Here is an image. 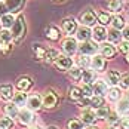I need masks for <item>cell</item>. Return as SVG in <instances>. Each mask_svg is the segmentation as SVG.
<instances>
[{"instance_id": "cell-20", "label": "cell", "mask_w": 129, "mask_h": 129, "mask_svg": "<svg viewBox=\"0 0 129 129\" xmlns=\"http://www.w3.org/2000/svg\"><path fill=\"white\" fill-rule=\"evenodd\" d=\"M101 52H103L104 56L110 58V56H113V55H114L116 49H114V46H113L111 43H104L103 46H101Z\"/></svg>"}, {"instance_id": "cell-19", "label": "cell", "mask_w": 129, "mask_h": 129, "mask_svg": "<svg viewBox=\"0 0 129 129\" xmlns=\"http://www.w3.org/2000/svg\"><path fill=\"white\" fill-rule=\"evenodd\" d=\"M117 113L122 114V116H126L129 113V100H123V101H119L117 105Z\"/></svg>"}, {"instance_id": "cell-14", "label": "cell", "mask_w": 129, "mask_h": 129, "mask_svg": "<svg viewBox=\"0 0 129 129\" xmlns=\"http://www.w3.org/2000/svg\"><path fill=\"white\" fill-rule=\"evenodd\" d=\"M104 65H105V61H104L103 55H95L92 58V61H90V67L93 70H103Z\"/></svg>"}, {"instance_id": "cell-36", "label": "cell", "mask_w": 129, "mask_h": 129, "mask_svg": "<svg viewBox=\"0 0 129 129\" xmlns=\"http://www.w3.org/2000/svg\"><path fill=\"white\" fill-rule=\"evenodd\" d=\"M89 104L93 105V107H96V108H98V107H103V96H96V95H95L93 98L89 100Z\"/></svg>"}, {"instance_id": "cell-54", "label": "cell", "mask_w": 129, "mask_h": 129, "mask_svg": "<svg viewBox=\"0 0 129 129\" xmlns=\"http://www.w3.org/2000/svg\"><path fill=\"white\" fill-rule=\"evenodd\" d=\"M0 27H2V24H0Z\"/></svg>"}, {"instance_id": "cell-35", "label": "cell", "mask_w": 129, "mask_h": 129, "mask_svg": "<svg viewBox=\"0 0 129 129\" xmlns=\"http://www.w3.org/2000/svg\"><path fill=\"white\" fill-rule=\"evenodd\" d=\"M70 76L73 79H76V80H79V79L82 77V70H80V67H71V68H70Z\"/></svg>"}, {"instance_id": "cell-33", "label": "cell", "mask_w": 129, "mask_h": 129, "mask_svg": "<svg viewBox=\"0 0 129 129\" xmlns=\"http://www.w3.org/2000/svg\"><path fill=\"white\" fill-rule=\"evenodd\" d=\"M48 37L51 40H56L59 37V31H58V28H55V27H49L48 28Z\"/></svg>"}, {"instance_id": "cell-40", "label": "cell", "mask_w": 129, "mask_h": 129, "mask_svg": "<svg viewBox=\"0 0 129 129\" xmlns=\"http://www.w3.org/2000/svg\"><path fill=\"white\" fill-rule=\"evenodd\" d=\"M34 52H36V56H37L39 59H43V58H45V53H46V52L42 49L40 45H36V46H34Z\"/></svg>"}, {"instance_id": "cell-50", "label": "cell", "mask_w": 129, "mask_h": 129, "mask_svg": "<svg viewBox=\"0 0 129 129\" xmlns=\"http://www.w3.org/2000/svg\"><path fill=\"white\" fill-rule=\"evenodd\" d=\"M30 129H40V128H30Z\"/></svg>"}, {"instance_id": "cell-4", "label": "cell", "mask_w": 129, "mask_h": 129, "mask_svg": "<svg viewBox=\"0 0 129 129\" xmlns=\"http://www.w3.org/2000/svg\"><path fill=\"white\" fill-rule=\"evenodd\" d=\"M25 104H27V107H28L30 111L39 110L40 107H42V98H40V95H31V96L27 100Z\"/></svg>"}, {"instance_id": "cell-41", "label": "cell", "mask_w": 129, "mask_h": 129, "mask_svg": "<svg viewBox=\"0 0 129 129\" xmlns=\"http://www.w3.org/2000/svg\"><path fill=\"white\" fill-rule=\"evenodd\" d=\"M119 83H120L122 88H128L129 89V73H126L123 77H120V82Z\"/></svg>"}, {"instance_id": "cell-38", "label": "cell", "mask_w": 129, "mask_h": 129, "mask_svg": "<svg viewBox=\"0 0 129 129\" xmlns=\"http://www.w3.org/2000/svg\"><path fill=\"white\" fill-rule=\"evenodd\" d=\"M98 19H100V22L103 24V25H105V24H108L110 21H111V18H110V15L105 12H101L100 15H98Z\"/></svg>"}, {"instance_id": "cell-6", "label": "cell", "mask_w": 129, "mask_h": 129, "mask_svg": "<svg viewBox=\"0 0 129 129\" xmlns=\"http://www.w3.org/2000/svg\"><path fill=\"white\" fill-rule=\"evenodd\" d=\"M55 64H56L58 68H61V70H68V68H71L73 61H71V58H68V56H65V55H59V56L56 58Z\"/></svg>"}, {"instance_id": "cell-31", "label": "cell", "mask_w": 129, "mask_h": 129, "mask_svg": "<svg viewBox=\"0 0 129 129\" xmlns=\"http://www.w3.org/2000/svg\"><path fill=\"white\" fill-rule=\"evenodd\" d=\"M82 92H80V89L79 88H71V90H70V98L71 100H74V101H80L82 100Z\"/></svg>"}, {"instance_id": "cell-12", "label": "cell", "mask_w": 129, "mask_h": 129, "mask_svg": "<svg viewBox=\"0 0 129 129\" xmlns=\"http://www.w3.org/2000/svg\"><path fill=\"white\" fill-rule=\"evenodd\" d=\"M92 31L89 30V27H80L77 30V40L80 42H89Z\"/></svg>"}, {"instance_id": "cell-1", "label": "cell", "mask_w": 129, "mask_h": 129, "mask_svg": "<svg viewBox=\"0 0 129 129\" xmlns=\"http://www.w3.org/2000/svg\"><path fill=\"white\" fill-rule=\"evenodd\" d=\"M24 33H25V25H24L22 18L19 16L18 19H15V22H13V25H12V39L15 42H18L19 39H22Z\"/></svg>"}, {"instance_id": "cell-47", "label": "cell", "mask_w": 129, "mask_h": 129, "mask_svg": "<svg viewBox=\"0 0 129 129\" xmlns=\"http://www.w3.org/2000/svg\"><path fill=\"white\" fill-rule=\"evenodd\" d=\"M122 36H123V37H125V39L129 42V27H125V28H123V33H122Z\"/></svg>"}, {"instance_id": "cell-42", "label": "cell", "mask_w": 129, "mask_h": 129, "mask_svg": "<svg viewBox=\"0 0 129 129\" xmlns=\"http://www.w3.org/2000/svg\"><path fill=\"white\" fill-rule=\"evenodd\" d=\"M77 64L80 65V67H88V65L90 64V62H89V59H88V58H86L85 55H82V56H80V58L77 59Z\"/></svg>"}, {"instance_id": "cell-53", "label": "cell", "mask_w": 129, "mask_h": 129, "mask_svg": "<svg viewBox=\"0 0 129 129\" xmlns=\"http://www.w3.org/2000/svg\"><path fill=\"white\" fill-rule=\"evenodd\" d=\"M128 62H129V55H128Z\"/></svg>"}, {"instance_id": "cell-29", "label": "cell", "mask_w": 129, "mask_h": 129, "mask_svg": "<svg viewBox=\"0 0 129 129\" xmlns=\"http://www.w3.org/2000/svg\"><path fill=\"white\" fill-rule=\"evenodd\" d=\"M108 9L113 12H119L122 9V2L120 0H108Z\"/></svg>"}, {"instance_id": "cell-25", "label": "cell", "mask_w": 129, "mask_h": 129, "mask_svg": "<svg viewBox=\"0 0 129 129\" xmlns=\"http://www.w3.org/2000/svg\"><path fill=\"white\" fill-rule=\"evenodd\" d=\"M13 104L15 105H24L27 103V98H25V93L22 92H18V93H13Z\"/></svg>"}, {"instance_id": "cell-46", "label": "cell", "mask_w": 129, "mask_h": 129, "mask_svg": "<svg viewBox=\"0 0 129 129\" xmlns=\"http://www.w3.org/2000/svg\"><path fill=\"white\" fill-rule=\"evenodd\" d=\"M6 11H8V8H6V5L0 2V16H3V15H6Z\"/></svg>"}, {"instance_id": "cell-37", "label": "cell", "mask_w": 129, "mask_h": 129, "mask_svg": "<svg viewBox=\"0 0 129 129\" xmlns=\"http://www.w3.org/2000/svg\"><path fill=\"white\" fill-rule=\"evenodd\" d=\"M80 92H82V95L86 96V98H89L90 95L93 93V92H92V88H90V85H83V86L80 88Z\"/></svg>"}, {"instance_id": "cell-16", "label": "cell", "mask_w": 129, "mask_h": 129, "mask_svg": "<svg viewBox=\"0 0 129 129\" xmlns=\"http://www.w3.org/2000/svg\"><path fill=\"white\" fill-rule=\"evenodd\" d=\"M95 119H96V116H95V113L92 110H85L83 114H82V122L88 123V125H92L95 122Z\"/></svg>"}, {"instance_id": "cell-15", "label": "cell", "mask_w": 129, "mask_h": 129, "mask_svg": "<svg viewBox=\"0 0 129 129\" xmlns=\"http://www.w3.org/2000/svg\"><path fill=\"white\" fill-rule=\"evenodd\" d=\"M82 80L85 82V85H90L92 82H95V73L92 70H82Z\"/></svg>"}, {"instance_id": "cell-48", "label": "cell", "mask_w": 129, "mask_h": 129, "mask_svg": "<svg viewBox=\"0 0 129 129\" xmlns=\"http://www.w3.org/2000/svg\"><path fill=\"white\" fill-rule=\"evenodd\" d=\"M85 129H96L95 126H88V128H85Z\"/></svg>"}, {"instance_id": "cell-39", "label": "cell", "mask_w": 129, "mask_h": 129, "mask_svg": "<svg viewBox=\"0 0 129 129\" xmlns=\"http://www.w3.org/2000/svg\"><path fill=\"white\" fill-rule=\"evenodd\" d=\"M68 129H83V125L79 120H70L68 122Z\"/></svg>"}, {"instance_id": "cell-2", "label": "cell", "mask_w": 129, "mask_h": 129, "mask_svg": "<svg viewBox=\"0 0 129 129\" xmlns=\"http://www.w3.org/2000/svg\"><path fill=\"white\" fill-rule=\"evenodd\" d=\"M11 42H12V33L9 30H2L0 31V48H2V51H8Z\"/></svg>"}, {"instance_id": "cell-21", "label": "cell", "mask_w": 129, "mask_h": 129, "mask_svg": "<svg viewBox=\"0 0 129 129\" xmlns=\"http://www.w3.org/2000/svg\"><path fill=\"white\" fill-rule=\"evenodd\" d=\"M5 113L8 114V117H18V108H16V105L15 104H8V105H5Z\"/></svg>"}, {"instance_id": "cell-52", "label": "cell", "mask_w": 129, "mask_h": 129, "mask_svg": "<svg viewBox=\"0 0 129 129\" xmlns=\"http://www.w3.org/2000/svg\"><path fill=\"white\" fill-rule=\"evenodd\" d=\"M128 98H129V90H128Z\"/></svg>"}, {"instance_id": "cell-43", "label": "cell", "mask_w": 129, "mask_h": 129, "mask_svg": "<svg viewBox=\"0 0 129 129\" xmlns=\"http://www.w3.org/2000/svg\"><path fill=\"white\" fill-rule=\"evenodd\" d=\"M107 120H108V123H111V125H113V123H117V122H119V116H117V113H111V114L108 113Z\"/></svg>"}, {"instance_id": "cell-8", "label": "cell", "mask_w": 129, "mask_h": 129, "mask_svg": "<svg viewBox=\"0 0 129 129\" xmlns=\"http://www.w3.org/2000/svg\"><path fill=\"white\" fill-rule=\"evenodd\" d=\"M92 37L95 42H104V40L107 39V31H105V28L103 25H98L93 28V31H92Z\"/></svg>"}, {"instance_id": "cell-34", "label": "cell", "mask_w": 129, "mask_h": 129, "mask_svg": "<svg viewBox=\"0 0 129 129\" xmlns=\"http://www.w3.org/2000/svg\"><path fill=\"white\" fill-rule=\"evenodd\" d=\"M0 129H12V120L9 117L0 119Z\"/></svg>"}, {"instance_id": "cell-7", "label": "cell", "mask_w": 129, "mask_h": 129, "mask_svg": "<svg viewBox=\"0 0 129 129\" xmlns=\"http://www.w3.org/2000/svg\"><path fill=\"white\" fill-rule=\"evenodd\" d=\"M80 21H82V24L85 27H89V25H93L96 22V16H95V13L92 12V11H86V12L80 16Z\"/></svg>"}, {"instance_id": "cell-23", "label": "cell", "mask_w": 129, "mask_h": 129, "mask_svg": "<svg viewBox=\"0 0 129 129\" xmlns=\"http://www.w3.org/2000/svg\"><path fill=\"white\" fill-rule=\"evenodd\" d=\"M107 37L110 42H113V43H117V42H120V37H122V34L119 33V30H114V28H111L108 33H107Z\"/></svg>"}, {"instance_id": "cell-24", "label": "cell", "mask_w": 129, "mask_h": 129, "mask_svg": "<svg viewBox=\"0 0 129 129\" xmlns=\"http://www.w3.org/2000/svg\"><path fill=\"white\" fill-rule=\"evenodd\" d=\"M107 80H108V83H111L114 86V85H117L120 82V74L117 71H108L107 73Z\"/></svg>"}, {"instance_id": "cell-10", "label": "cell", "mask_w": 129, "mask_h": 129, "mask_svg": "<svg viewBox=\"0 0 129 129\" xmlns=\"http://www.w3.org/2000/svg\"><path fill=\"white\" fill-rule=\"evenodd\" d=\"M18 116H19V122H21L22 125H30V123L34 120V114H33V111H30V110H21V111L18 113Z\"/></svg>"}, {"instance_id": "cell-17", "label": "cell", "mask_w": 129, "mask_h": 129, "mask_svg": "<svg viewBox=\"0 0 129 129\" xmlns=\"http://www.w3.org/2000/svg\"><path fill=\"white\" fill-rule=\"evenodd\" d=\"M13 22H15V18H13L12 13H6V15H3V16H2V21H0V24L5 27V30H8L9 27H12Z\"/></svg>"}, {"instance_id": "cell-51", "label": "cell", "mask_w": 129, "mask_h": 129, "mask_svg": "<svg viewBox=\"0 0 129 129\" xmlns=\"http://www.w3.org/2000/svg\"><path fill=\"white\" fill-rule=\"evenodd\" d=\"M105 129H114V128H105Z\"/></svg>"}, {"instance_id": "cell-3", "label": "cell", "mask_w": 129, "mask_h": 129, "mask_svg": "<svg viewBox=\"0 0 129 129\" xmlns=\"http://www.w3.org/2000/svg\"><path fill=\"white\" fill-rule=\"evenodd\" d=\"M79 51L82 55H93L95 52L98 51V46L93 43V42H83L80 46H79Z\"/></svg>"}, {"instance_id": "cell-18", "label": "cell", "mask_w": 129, "mask_h": 129, "mask_svg": "<svg viewBox=\"0 0 129 129\" xmlns=\"http://www.w3.org/2000/svg\"><path fill=\"white\" fill-rule=\"evenodd\" d=\"M0 95H2V98H5V100H11L13 96L12 86H9V85H2V86H0Z\"/></svg>"}, {"instance_id": "cell-27", "label": "cell", "mask_w": 129, "mask_h": 129, "mask_svg": "<svg viewBox=\"0 0 129 129\" xmlns=\"http://www.w3.org/2000/svg\"><path fill=\"white\" fill-rule=\"evenodd\" d=\"M21 2H22V0H6L5 5H6L8 11H16V9L21 6Z\"/></svg>"}, {"instance_id": "cell-13", "label": "cell", "mask_w": 129, "mask_h": 129, "mask_svg": "<svg viewBox=\"0 0 129 129\" xmlns=\"http://www.w3.org/2000/svg\"><path fill=\"white\" fill-rule=\"evenodd\" d=\"M56 101H58L56 95H55V93H52V92H48V93L43 96V101H42V104H43L46 108H51V107H53V105L56 104Z\"/></svg>"}, {"instance_id": "cell-45", "label": "cell", "mask_w": 129, "mask_h": 129, "mask_svg": "<svg viewBox=\"0 0 129 129\" xmlns=\"http://www.w3.org/2000/svg\"><path fill=\"white\" fill-rule=\"evenodd\" d=\"M120 126H122V129H129V117L123 119V120L120 122Z\"/></svg>"}, {"instance_id": "cell-44", "label": "cell", "mask_w": 129, "mask_h": 129, "mask_svg": "<svg viewBox=\"0 0 129 129\" xmlns=\"http://www.w3.org/2000/svg\"><path fill=\"white\" fill-rule=\"evenodd\" d=\"M120 51L125 52V53H129V42H128V40L120 42Z\"/></svg>"}, {"instance_id": "cell-30", "label": "cell", "mask_w": 129, "mask_h": 129, "mask_svg": "<svg viewBox=\"0 0 129 129\" xmlns=\"http://www.w3.org/2000/svg\"><path fill=\"white\" fill-rule=\"evenodd\" d=\"M119 98H120V90L116 89V88H113V89L108 90V100L110 101H119Z\"/></svg>"}, {"instance_id": "cell-22", "label": "cell", "mask_w": 129, "mask_h": 129, "mask_svg": "<svg viewBox=\"0 0 129 129\" xmlns=\"http://www.w3.org/2000/svg\"><path fill=\"white\" fill-rule=\"evenodd\" d=\"M31 80L27 77H22V79H18V82H16V86H18V89L19 90H27L30 86H31Z\"/></svg>"}, {"instance_id": "cell-26", "label": "cell", "mask_w": 129, "mask_h": 129, "mask_svg": "<svg viewBox=\"0 0 129 129\" xmlns=\"http://www.w3.org/2000/svg\"><path fill=\"white\" fill-rule=\"evenodd\" d=\"M111 24L114 30H120V28H125V22H123V18L122 16H113L111 18Z\"/></svg>"}, {"instance_id": "cell-11", "label": "cell", "mask_w": 129, "mask_h": 129, "mask_svg": "<svg viewBox=\"0 0 129 129\" xmlns=\"http://www.w3.org/2000/svg\"><path fill=\"white\" fill-rule=\"evenodd\" d=\"M62 30L67 34H73L76 31V21L73 18H67L62 21Z\"/></svg>"}, {"instance_id": "cell-49", "label": "cell", "mask_w": 129, "mask_h": 129, "mask_svg": "<svg viewBox=\"0 0 129 129\" xmlns=\"http://www.w3.org/2000/svg\"><path fill=\"white\" fill-rule=\"evenodd\" d=\"M48 129H56V128H55V126H49Z\"/></svg>"}, {"instance_id": "cell-9", "label": "cell", "mask_w": 129, "mask_h": 129, "mask_svg": "<svg viewBox=\"0 0 129 129\" xmlns=\"http://www.w3.org/2000/svg\"><path fill=\"white\" fill-rule=\"evenodd\" d=\"M92 92H93L96 96H103L104 93H107V83L103 82V80H96V82L93 83Z\"/></svg>"}, {"instance_id": "cell-28", "label": "cell", "mask_w": 129, "mask_h": 129, "mask_svg": "<svg viewBox=\"0 0 129 129\" xmlns=\"http://www.w3.org/2000/svg\"><path fill=\"white\" fill-rule=\"evenodd\" d=\"M58 56H59V53L55 51V49H49V51L45 53V59H46L48 62H53V61H56Z\"/></svg>"}, {"instance_id": "cell-32", "label": "cell", "mask_w": 129, "mask_h": 129, "mask_svg": "<svg viewBox=\"0 0 129 129\" xmlns=\"http://www.w3.org/2000/svg\"><path fill=\"white\" fill-rule=\"evenodd\" d=\"M95 116L100 117V119H107V116H108V108L107 107H98L96 108V111H95Z\"/></svg>"}, {"instance_id": "cell-5", "label": "cell", "mask_w": 129, "mask_h": 129, "mask_svg": "<svg viewBox=\"0 0 129 129\" xmlns=\"http://www.w3.org/2000/svg\"><path fill=\"white\" fill-rule=\"evenodd\" d=\"M62 49H64V52L67 55H73L77 51V42L74 39H65L62 42Z\"/></svg>"}]
</instances>
